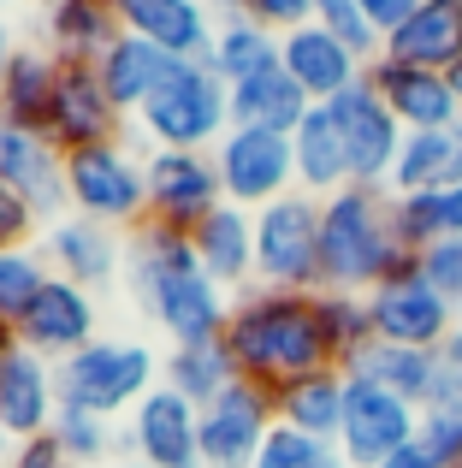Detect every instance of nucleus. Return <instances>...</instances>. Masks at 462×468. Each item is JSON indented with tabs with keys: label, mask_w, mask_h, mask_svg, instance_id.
Here are the masks:
<instances>
[{
	"label": "nucleus",
	"mask_w": 462,
	"mask_h": 468,
	"mask_svg": "<svg viewBox=\"0 0 462 468\" xmlns=\"http://www.w3.org/2000/svg\"><path fill=\"white\" fill-rule=\"evenodd\" d=\"M314 24H320L326 36H338V42H344L350 54L362 59V66H373V59L385 54V30H380V24H373L368 12L356 6V0H320Z\"/></svg>",
	"instance_id": "4c0bfd02"
},
{
	"label": "nucleus",
	"mask_w": 462,
	"mask_h": 468,
	"mask_svg": "<svg viewBox=\"0 0 462 468\" xmlns=\"http://www.w3.org/2000/svg\"><path fill=\"white\" fill-rule=\"evenodd\" d=\"M125 285H131V303L142 309V320L178 344H214L226 338V320H231V291H220L196 261V243L190 231H173V226H154L142 219L137 231L125 238Z\"/></svg>",
	"instance_id": "f257e3e1"
},
{
	"label": "nucleus",
	"mask_w": 462,
	"mask_h": 468,
	"mask_svg": "<svg viewBox=\"0 0 462 468\" xmlns=\"http://www.w3.org/2000/svg\"><path fill=\"white\" fill-rule=\"evenodd\" d=\"M332 463H338V451L326 445V439H309V433H297V427H285V421L267 433L261 457H255V468H332Z\"/></svg>",
	"instance_id": "ea45409f"
},
{
	"label": "nucleus",
	"mask_w": 462,
	"mask_h": 468,
	"mask_svg": "<svg viewBox=\"0 0 462 468\" xmlns=\"http://www.w3.org/2000/svg\"><path fill=\"white\" fill-rule=\"evenodd\" d=\"M421 255L404 250L392 231V190L344 184L320 202V291H356L368 297L392 273L415 267Z\"/></svg>",
	"instance_id": "7ed1b4c3"
},
{
	"label": "nucleus",
	"mask_w": 462,
	"mask_h": 468,
	"mask_svg": "<svg viewBox=\"0 0 462 468\" xmlns=\"http://www.w3.org/2000/svg\"><path fill=\"white\" fill-rule=\"evenodd\" d=\"M278 66L297 78V90L309 95L314 107L332 101V95H344L350 83L368 78V66H362V59L350 54L338 36H326L320 24H302V30H290L285 42H278Z\"/></svg>",
	"instance_id": "5701e85b"
},
{
	"label": "nucleus",
	"mask_w": 462,
	"mask_h": 468,
	"mask_svg": "<svg viewBox=\"0 0 462 468\" xmlns=\"http://www.w3.org/2000/svg\"><path fill=\"white\" fill-rule=\"evenodd\" d=\"M6 457H12V439H6V427H0V468H6Z\"/></svg>",
	"instance_id": "864d4df0"
},
{
	"label": "nucleus",
	"mask_w": 462,
	"mask_h": 468,
	"mask_svg": "<svg viewBox=\"0 0 462 468\" xmlns=\"http://www.w3.org/2000/svg\"><path fill=\"white\" fill-rule=\"evenodd\" d=\"M445 78H451V90H457V107H462V59H457L451 71H445Z\"/></svg>",
	"instance_id": "603ef678"
},
{
	"label": "nucleus",
	"mask_w": 462,
	"mask_h": 468,
	"mask_svg": "<svg viewBox=\"0 0 462 468\" xmlns=\"http://www.w3.org/2000/svg\"><path fill=\"white\" fill-rule=\"evenodd\" d=\"M344 403H350V374L344 367H320V374H302L297 386H285L273 398L278 421L297 427L309 439H326L338 451V427H344Z\"/></svg>",
	"instance_id": "c85d7f7f"
},
{
	"label": "nucleus",
	"mask_w": 462,
	"mask_h": 468,
	"mask_svg": "<svg viewBox=\"0 0 462 468\" xmlns=\"http://www.w3.org/2000/svg\"><path fill=\"white\" fill-rule=\"evenodd\" d=\"M36 30L59 66H101L125 24L119 0H36Z\"/></svg>",
	"instance_id": "a211bd4d"
},
{
	"label": "nucleus",
	"mask_w": 462,
	"mask_h": 468,
	"mask_svg": "<svg viewBox=\"0 0 462 468\" xmlns=\"http://www.w3.org/2000/svg\"><path fill=\"white\" fill-rule=\"evenodd\" d=\"M226 202L214 154L190 149H149V219L173 231H196Z\"/></svg>",
	"instance_id": "ddd939ff"
},
{
	"label": "nucleus",
	"mask_w": 462,
	"mask_h": 468,
	"mask_svg": "<svg viewBox=\"0 0 462 468\" xmlns=\"http://www.w3.org/2000/svg\"><path fill=\"white\" fill-rule=\"evenodd\" d=\"M433 403H462V326L439 344V398Z\"/></svg>",
	"instance_id": "c03bdc74"
},
{
	"label": "nucleus",
	"mask_w": 462,
	"mask_h": 468,
	"mask_svg": "<svg viewBox=\"0 0 462 468\" xmlns=\"http://www.w3.org/2000/svg\"><path fill=\"white\" fill-rule=\"evenodd\" d=\"M415 451L433 468H462V403H427L421 410Z\"/></svg>",
	"instance_id": "58836bf2"
},
{
	"label": "nucleus",
	"mask_w": 462,
	"mask_h": 468,
	"mask_svg": "<svg viewBox=\"0 0 462 468\" xmlns=\"http://www.w3.org/2000/svg\"><path fill=\"white\" fill-rule=\"evenodd\" d=\"M314 113V101L297 90L285 66L273 71H255V78L231 83V125H249V131H278V137H297V125Z\"/></svg>",
	"instance_id": "cd10ccee"
},
{
	"label": "nucleus",
	"mask_w": 462,
	"mask_h": 468,
	"mask_svg": "<svg viewBox=\"0 0 462 468\" xmlns=\"http://www.w3.org/2000/svg\"><path fill=\"white\" fill-rule=\"evenodd\" d=\"M237 6L249 12L255 24H267L273 36H290V30H302V24H314L320 0H237Z\"/></svg>",
	"instance_id": "79ce46f5"
},
{
	"label": "nucleus",
	"mask_w": 462,
	"mask_h": 468,
	"mask_svg": "<svg viewBox=\"0 0 462 468\" xmlns=\"http://www.w3.org/2000/svg\"><path fill=\"white\" fill-rule=\"evenodd\" d=\"M113 468H142V463H131V457H125V463H113Z\"/></svg>",
	"instance_id": "5fc2aeb1"
},
{
	"label": "nucleus",
	"mask_w": 462,
	"mask_h": 468,
	"mask_svg": "<svg viewBox=\"0 0 462 468\" xmlns=\"http://www.w3.org/2000/svg\"><path fill=\"white\" fill-rule=\"evenodd\" d=\"M12 54H18V42H12V24H0V78H6Z\"/></svg>",
	"instance_id": "09e8293b"
},
{
	"label": "nucleus",
	"mask_w": 462,
	"mask_h": 468,
	"mask_svg": "<svg viewBox=\"0 0 462 468\" xmlns=\"http://www.w3.org/2000/svg\"><path fill=\"white\" fill-rule=\"evenodd\" d=\"M36 238H42V214L12 184H0V250H18V243H36Z\"/></svg>",
	"instance_id": "a19ab883"
},
{
	"label": "nucleus",
	"mask_w": 462,
	"mask_h": 468,
	"mask_svg": "<svg viewBox=\"0 0 462 468\" xmlns=\"http://www.w3.org/2000/svg\"><path fill=\"white\" fill-rule=\"evenodd\" d=\"M255 285L261 291H320V196L290 190L255 214Z\"/></svg>",
	"instance_id": "0eeeda50"
},
{
	"label": "nucleus",
	"mask_w": 462,
	"mask_h": 468,
	"mask_svg": "<svg viewBox=\"0 0 462 468\" xmlns=\"http://www.w3.org/2000/svg\"><path fill=\"white\" fill-rule=\"evenodd\" d=\"M314 314H320V338H326L332 367H350L373 344L368 297H356V291H314Z\"/></svg>",
	"instance_id": "f704fd0d"
},
{
	"label": "nucleus",
	"mask_w": 462,
	"mask_h": 468,
	"mask_svg": "<svg viewBox=\"0 0 462 468\" xmlns=\"http://www.w3.org/2000/svg\"><path fill=\"white\" fill-rule=\"evenodd\" d=\"M54 279V267H47V255L36 250V243H18V250H0V320H12L18 326V314L36 303V291Z\"/></svg>",
	"instance_id": "e433bc0d"
},
{
	"label": "nucleus",
	"mask_w": 462,
	"mask_h": 468,
	"mask_svg": "<svg viewBox=\"0 0 462 468\" xmlns=\"http://www.w3.org/2000/svg\"><path fill=\"white\" fill-rule=\"evenodd\" d=\"M385 468H433V463H427V457H421V451H415V445H409V451H404V457H392V463H385Z\"/></svg>",
	"instance_id": "8fccbe9b"
},
{
	"label": "nucleus",
	"mask_w": 462,
	"mask_h": 468,
	"mask_svg": "<svg viewBox=\"0 0 462 468\" xmlns=\"http://www.w3.org/2000/svg\"><path fill=\"white\" fill-rule=\"evenodd\" d=\"M332 468H344V463H332Z\"/></svg>",
	"instance_id": "4d7b16f0"
},
{
	"label": "nucleus",
	"mask_w": 462,
	"mask_h": 468,
	"mask_svg": "<svg viewBox=\"0 0 462 468\" xmlns=\"http://www.w3.org/2000/svg\"><path fill=\"white\" fill-rule=\"evenodd\" d=\"M6 468H71V463H66V451L54 445V433H42V439H18Z\"/></svg>",
	"instance_id": "a18cd8bd"
},
{
	"label": "nucleus",
	"mask_w": 462,
	"mask_h": 468,
	"mask_svg": "<svg viewBox=\"0 0 462 468\" xmlns=\"http://www.w3.org/2000/svg\"><path fill=\"white\" fill-rule=\"evenodd\" d=\"M273 427H278L273 391L237 379L226 398H214L202 410V468H255Z\"/></svg>",
	"instance_id": "4468645a"
},
{
	"label": "nucleus",
	"mask_w": 462,
	"mask_h": 468,
	"mask_svg": "<svg viewBox=\"0 0 462 468\" xmlns=\"http://www.w3.org/2000/svg\"><path fill=\"white\" fill-rule=\"evenodd\" d=\"M385 59L421 71H451L462 59V0H421L397 30H385Z\"/></svg>",
	"instance_id": "393cba45"
},
{
	"label": "nucleus",
	"mask_w": 462,
	"mask_h": 468,
	"mask_svg": "<svg viewBox=\"0 0 462 468\" xmlns=\"http://www.w3.org/2000/svg\"><path fill=\"white\" fill-rule=\"evenodd\" d=\"M439 219H445V238H462V178L451 190H439Z\"/></svg>",
	"instance_id": "de8ad7c7"
},
{
	"label": "nucleus",
	"mask_w": 462,
	"mask_h": 468,
	"mask_svg": "<svg viewBox=\"0 0 462 468\" xmlns=\"http://www.w3.org/2000/svg\"><path fill=\"white\" fill-rule=\"evenodd\" d=\"M137 131L149 149H190L214 154L220 137L231 131V90L208 59H178L166 83L142 101Z\"/></svg>",
	"instance_id": "20e7f679"
},
{
	"label": "nucleus",
	"mask_w": 462,
	"mask_h": 468,
	"mask_svg": "<svg viewBox=\"0 0 462 468\" xmlns=\"http://www.w3.org/2000/svg\"><path fill=\"white\" fill-rule=\"evenodd\" d=\"M12 350H18V332H12V320H0V362H6Z\"/></svg>",
	"instance_id": "3c124183"
},
{
	"label": "nucleus",
	"mask_w": 462,
	"mask_h": 468,
	"mask_svg": "<svg viewBox=\"0 0 462 468\" xmlns=\"http://www.w3.org/2000/svg\"><path fill=\"white\" fill-rule=\"evenodd\" d=\"M125 457L142 468H202V410L173 386H154L125 415Z\"/></svg>",
	"instance_id": "f8f14e48"
},
{
	"label": "nucleus",
	"mask_w": 462,
	"mask_h": 468,
	"mask_svg": "<svg viewBox=\"0 0 462 468\" xmlns=\"http://www.w3.org/2000/svg\"><path fill=\"white\" fill-rule=\"evenodd\" d=\"M54 415H59V374H54V362L18 344V350L0 362V427H6V439L18 445V439L54 433Z\"/></svg>",
	"instance_id": "412c9836"
},
{
	"label": "nucleus",
	"mask_w": 462,
	"mask_h": 468,
	"mask_svg": "<svg viewBox=\"0 0 462 468\" xmlns=\"http://www.w3.org/2000/svg\"><path fill=\"white\" fill-rule=\"evenodd\" d=\"M178 59L173 54H161L154 42H137V36H119L113 48H107V59L95 71H101V83H107V95H113V107L125 119H137L142 113V101H149L154 90L166 83V71H173Z\"/></svg>",
	"instance_id": "2f4dec72"
},
{
	"label": "nucleus",
	"mask_w": 462,
	"mask_h": 468,
	"mask_svg": "<svg viewBox=\"0 0 462 468\" xmlns=\"http://www.w3.org/2000/svg\"><path fill=\"white\" fill-rule=\"evenodd\" d=\"M368 83H373V95L392 107V119L404 131H451V125H462L457 90H451L445 71H421V66H404V59L380 54L368 66Z\"/></svg>",
	"instance_id": "6ab92c4d"
},
{
	"label": "nucleus",
	"mask_w": 462,
	"mask_h": 468,
	"mask_svg": "<svg viewBox=\"0 0 462 468\" xmlns=\"http://www.w3.org/2000/svg\"><path fill=\"white\" fill-rule=\"evenodd\" d=\"M214 172H220V190L231 207H249L261 214L267 202L297 190V149L290 137L278 131H249V125H231L214 149Z\"/></svg>",
	"instance_id": "1a4fd4ad"
},
{
	"label": "nucleus",
	"mask_w": 462,
	"mask_h": 468,
	"mask_svg": "<svg viewBox=\"0 0 462 468\" xmlns=\"http://www.w3.org/2000/svg\"><path fill=\"white\" fill-rule=\"evenodd\" d=\"M125 137V113L113 107L101 71L95 66H59V90H54V113H47V143L59 154L95 149V143H119Z\"/></svg>",
	"instance_id": "dca6fc26"
},
{
	"label": "nucleus",
	"mask_w": 462,
	"mask_h": 468,
	"mask_svg": "<svg viewBox=\"0 0 462 468\" xmlns=\"http://www.w3.org/2000/svg\"><path fill=\"white\" fill-rule=\"evenodd\" d=\"M356 6H362V12H368V18H373V24H380V30H397V24H404V18H409V12H415V6H421V0H356Z\"/></svg>",
	"instance_id": "49530a36"
},
{
	"label": "nucleus",
	"mask_w": 462,
	"mask_h": 468,
	"mask_svg": "<svg viewBox=\"0 0 462 468\" xmlns=\"http://www.w3.org/2000/svg\"><path fill=\"white\" fill-rule=\"evenodd\" d=\"M457 178H462V125H451V131H409L385 190L392 196H427V190H451Z\"/></svg>",
	"instance_id": "7c9ffc66"
},
{
	"label": "nucleus",
	"mask_w": 462,
	"mask_h": 468,
	"mask_svg": "<svg viewBox=\"0 0 462 468\" xmlns=\"http://www.w3.org/2000/svg\"><path fill=\"white\" fill-rule=\"evenodd\" d=\"M290 149H297V190H309V196L326 202V196H338L350 184V160H344V143H338V125H332L326 107H314L297 125Z\"/></svg>",
	"instance_id": "473e14b6"
},
{
	"label": "nucleus",
	"mask_w": 462,
	"mask_h": 468,
	"mask_svg": "<svg viewBox=\"0 0 462 468\" xmlns=\"http://www.w3.org/2000/svg\"><path fill=\"white\" fill-rule=\"evenodd\" d=\"M0 24H6V0H0Z\"/></svg>",
	"instance_id": "6e6d98bb"
},
{
	"label": "nucleus",
	"mask_w": 462,
	"mask_h": 468,
	"mask_svg": "<svg viewBox=\"0 0 462 468\" xmlns=\"http://www.w3.org/2000/svg\"><path fill=\"white\" fill-rule=\"evenodd\" d=\"M368 314H373V338L380 344H404V350H439L445 338L462 326V309L445 291H433V279L415 267L392 273L385 285L368 291Z\"/></svg>",
	"instance_id": "6e6552de"
},
{
	"label": "nucleus",
	"mask_w": 462,
	"mask_h": 468,
	"mask_svg": "<svg viewBox=\"0 0 462 468\" xmlns=\"http://www.w3.org/2000/svg\"><path fill=\"white\" fill-rule=\"evenodd\" d=\"M338 125V143H344V160H350V184H368V190H385L392 184V166L404 154V137L409 131L392 119V107L373 95V83H350L344 95L320 101Z\"/></svg>",
	"instance_id": "9b49d317"
},
{
	"label": "nucleus",
	"mask_w": 462,
	"mask_h": 468,
	"mask_svg": "<svg viewBox=\"0 0 462 468\" xmlns=\"http://www.w3.org/2000/svg\"><path fill=\"white\" fill-rule=\"evenodd\" d=\"M18 344L36 356H47V362H66V356H78L83 344L101 338V314H95V297L83 285H71V279H47L42 291H36V303L18 314Z\"/></svg>",
	"instance_id": "2eb2a0df"
},
{
	"label": "nucleus",
	"mask_w": 462,
	"mask_h": 468,
	"mask_svg": "<svg viewBox=\"0 0 462 468\" xmlns=\"http://www.w3.org/2000/svg\"><path fill=\"white\" fill-rule=\"evenodd\" d=\"M278 42H285V36H273L267 24H255L237 0H214L208 66L226 78V90H231V83H243V78H255V71H273L278 66Z\"/></svg>",
	"instance_id": "a878e982"
},
{
	"label": "nucleus",
	"mask_w": 462,
	"mask_h": 468,
	"mask_svg": "<svg viewBox=\"0 0 462 468\" xmlns=\"http://www.w3.org/2000/svg\"><path fill=\"white\" fill-rule=\"evenodd\" d=\"M36 250L47 255V267H54L59 279H71V285H83V291H101L125 273V231L95 226V219H83V214H66V219H54V226H42Z\"/></svg>",
	"instance_id": "f3484780"
},
{
	"label": "nucleus",
	"mask_w": 462,
	"mask_h": 468,
	"mask_svg": "<svg viewBox=\"0 0 462 468\" xmlns=\"http://www.w3.org/2000/svg\"><path fill=\"white\" fill-rule=\"evenodd\" d=\"M161 386H173L178 398H190L196 410H208L214 398H226V391L237 386V362H231L226 338H214V344H178V350L161 362Z\"/></svg>",
	"instance_id": "72a5a7b5"
},
{
	"label": "nucleus",
	"mask_w": 462,
	"mask_h": 468,
	"mask_svg": "<svg viewBox=\"0 0 462 468\" xmlns=\"http://www.w3.org/2000/svg\"><path fill=\"white\" fill-rule=\"evenodd\" d=\"M119 24L173 59H208L214 48V0H119Z\"/></svg>",
	"instance_id": "4be33fe9"
},
{
	"label": "nucleus",
	"mask_w": 462,
	"mask_h": 468,
	"mask_svg": "<svg viewBox=\"0 0 462 468\" xmlns=\"http://www.w3.org/2000/svg\"><path fill=\"white\" fill-rule=\"evenodd\" d=\"M344 374L397 391V398L415 403V410H427V403L439 398V350H404V344H380V338H373Z\"/></svg>",
	"instance_id": "c756f323"
},
{
	"label": "nucleus",
	"mask_w": 462,
	"mask_h": 468,
	"mask_svg": "<svg viewBox=\"0 0 462 468\" xmlns=\"http://www.w3.org/2000/svg\"><path fill=\"white\" fill-rule=\"evenodd\" d=\"M0 184H12V190L42 214V226H54V219L71 214L66 154H59L42 131H18V125H6V119H0Z\"/></svg>",
	"instance_id": "aec40b11"
},
{
	"label": "nucleus",
	"mask_w": 462,
	"mask_h": 468,
	"mask_svg": "<svg viewBox=\"0 0 462 468\" xmlns=\"http://www.w3.org/2000/svg\"><path fill=\"white\" fill-rule=\"evenodd\" d=\"M190 243H196L202 273H208L220 291H237L243 297V291L255 285V214L249 207L220 202L196 231H190Z\"/></svg>",
	"instance_id": "b1692460"
},
{
	"label": "nucleus",
	"mask_w": 462,
	"mask_h": 468,
	"mask_svg": "<svg viewBox=\"0 0 462 468\" xmlns=\"http://www.w3.org/2000/svg\"><path fill=\"white\" fill-rule=\"evenodd\" d=\"M54 445L66 451L71 468H113V451L125 445V433H113V421H107V415L59 410L54 415Z\"/></svg>",
	"instance_id": "c9c22d12"
},
{
	"label": "nucleus",
	"mask_w": 462,
	"mask_h": 468,
	"mask_svg": "<svg viewBox=\"0 0 462 468\" xmlns=\"http://www.w3.org/2000/svg\"><path fill=\"white\" fill-rule=\"evenodd\" d=\"M421 273L433 279V291H445V297L462 309V238H445L433 243L427 255H421Z\"/></svg>",
	"instance_id": "37998d69"
},
{
	"label": "nucleus",
	"mask_w": 462,
	"mask_h": 468,
	"mask_svg": "<svg viewBox=\"0 0 462 468\" xmlns=\"http://www.w3.org/2000/svg\"><path fill=\"white\" fill-rule=\"evenodd\" d=\"M54 90H59V59L42 42H18L6 78H0V119L18 131H42L47 137V113H54Z\"/></svg>",
	"instance_id": "bb28decb"
},
{
	"label": "nucleus",
	"mask_w": 462,
	"mask_h": 468,
	"mask_svg": "<svg viewBox=\"0 0 462 468\" xmlns=\"http://www.w3.org/2000/svg\"><path fill=\"white\" fill-rule=\"evenodd\" d=\"M415 433H421L415 403H404L385 386H368V379H350L344 427H338V463L344 468H385L415 445Z\"/></svg>",
	"instance_id": "9d476101"
},
{
	"label": "nucleus",
	"mask_w": 462,
	"mask_h": 468,
	"mask_svg": "<svg viewBox=\"0 0 462 468\" xmlns=\"http://www.w3.org/2000/svg\"><path fill=\"white\" fill-rule=\"evenodd\" d=\"M66 202L71 214L131 238L149 219V154H137V143L125 137L66 154Z\"/></svg>",
	"instance_id": "423d86ee"
},
{
	"label": "nucleus",
	"mask_w": 462,
	"mask_h": 468,
	"mask_svg": "<svg viewBox=\"0 0 462 468\" xmlns=\"http://www.w3.org/2000/svg\"><path fill=\"white\" fill-rule=\"evenodd\" d=\"M59 374V410H89V415H131L154 386H161V362L142 338H95L78 356L54 362Z\"/></svg>",
	"instance_id": "39448f33"
},
{
	"label": "nucleus",
	"mask_w": 462,
	"mask_h": 468,
	"mask_svg": "<svg viewBox=\"0 0 462 468\" xmlns=\"http://www.w3.org/2000/svg\"><path fill=\"white\" fill-rule=\"evenodd\" d=\"M226 350H231V362H237L243 386H261V391H273V398L285 386H297L302 374L332 367L326 338H320V314H314V297H302V291L249 285L237 303H231Z\"/></svg>",
	"instance_id": "f03ea898"
}]
</instances>
